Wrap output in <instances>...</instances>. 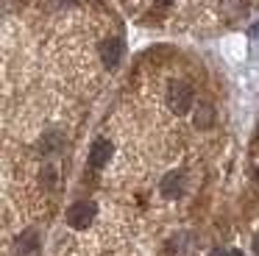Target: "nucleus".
<instances>
[{
    "instance_id": "obj_1",
    "label": "nucleus",
    "mask_w": 259,
    "mask_h": 256,
    "mask_svg": "<svg viewBox=\"0 0 259 256\" xmlns=\"http://www.w3.org/2000/svg\"><path fill=\"white\" fill-rule=\"evenodd\" d=\"M167 103H170V109H173L176 114H187L190 106H192V89L187 87V83H181V81H173L170 89H167Z\"/></svg>"
},
{
    "instance_id": "obj_2",
    "label": "nucleus",
    "mask_w": 259,
    "mask_h": 256,
    "mask_svg": "<svg viewBox=\"0 0 259 256\" xmlns=\"http://www.w3.org/2000/svg\"><path fill=\"white\" fill-rule=\"evenodd\" d=\"M95 215H98V206L92 200H78V203H73L67 209V223L73 228H87L95 220Z\"/></svg>"
},
{
    "instance_id": "obj_3",
    "label": "nucleus",
    "mask_w": 259,
    "mask_h": 256,
    "mask_svg": "<svg viewBox=\"0 0 259 256\" xmlns=\"http://www.w3.org/2000/svg\"><path fill=\"white\" fill-rule=\"evenodd\" d=\"M120 56H123V42L120 39H103L101 45V59L106 70H114L120 64Z\"/></svg>"
},
{
    "instance_id": "obj_4",
    "label": "nucleus",
    "mask_w": 259,
    "mask_h": 256,
    "mask_svg": "<svg viewBox=\"0 0 259 256\" xmlns=\"http://www.w3.org/2000/svg\"><path fill=\"white\" fill-rule=\"evenodd\" d=\"M220 14L229 22L242 20V17L248 14V0H223V3H220Z\"/></svg>"
},
{
    "instance_id": "obj_5",
    "label": "nucleus",
    "mask_w": 259,
    "mask_h": 256,
    "mask_svg": "<svg viewBox=\"0 0 259 256\" xmlns=\"http://www.w3.org/2000/svg\"><path fill=\"white\" fill-rule=\"evenodd\" d=\"M162 195L164 198H181L184 195V176L181 173H170L162 178Z\"/></svg>"
},
{
    "instance_id": "obj_6",
    "label": "nucleus",
    "mask_w": 259,
    "mask_h": 256,
    "mask_svg": "<svg viewBox=\"0 0 259 256\" xmlns=\"http://www.w3.org/2000/svg\"><path fill=\"white\" fill-rule=\"evenodd\" d=\"M112 159V142L109 139H98L90 150V164L92 167H103L106 161Z\"/></svg>"
},
{
    "instance_id": "obj_7",
    "label": "nucleus",
    "mask_w": 259,
    "mask_h": 256,
    "mask_svg": "<svg viewBox=\"0 0 259 256\" xmlns=\"http://www.w3.org/2000/svg\"><path fill=\"white\" fill-rule=\"evenodd\" d=\"M36 245H39V237H36V231H25L23 237L17 239V253L28 256V253H34V250H36Z\"/></svg>"
},
{
    "instance_id": "obj_8",
    "label": "nucleus",
    "mask_w": 259,
    "mask_h": 256,
    "mask_svg": "<svg viewBox=\"0 0 259 256\" xmlns=\"http://www.w3.org/2000/svg\"><path fill=\"white\" fill-rule=\"evenodd\" d=\"M209 120H212V109H209V106H201V109H198L195 122H198L201 128H206V125H209Z\"/></svg>"
},
{
    "instance_id": "obj_9",
    "label": "nucleus",
    "mask_w": 259,
    "mask_h": 256,
    "mask_svg": "<svg viewBox=\"0 0 259 256\" xmlns=\"http://www.w3.org/2000/svg\"><path fill=\"white\" fill-rule=\"evenodd\" d=\"M251 36H253V39H256V42H259V25H253V28H251Z\"/></svg>"
},
{
    "instance_id": "obj_10",
    "label": "nucleus",
    "mask_w": 259,
    "mask_h": 256,
    "mask_svg": "<svg viewBox=\"0 0 259 256\" xmlns=\"http://www.w3.org/2000/svg\"><path fill=\"white\" fill-rule=\"evenodd\" d=\"M253 250H256V256H259V234L253 237Z\"/></svg>"
},
{
    "instance_id": "obj_11",
    "label": "nucleus",
    "mask_w": 259,
    "mask_h": 256,
    "mask_svg": "<svg viewBox=\"0 0 259 256\" xmlns=\"http://www.w3.org/2000/svg\"><path fill=\"white\" fill-rule=\"evenodd\" d=\"M209 256H229V250H214V253H209Z\"/></svg>"
},
{
    "instance_id": "obj_12",
    "label": "nucleus",
    "mask_w": 259,
    "mask_h": 256,
    "mask_svg": "<svg viewBox=\"0 0 259 256\" xmlns=\"http://www.w3.org/2000/svg\"><path fill=\"white\" fill-rule=\"evenodd\" d=\"M229 256H242V253H240V250H229Z\"/></svg>"
},
{
    "instance_id": "obj_13",
    "label": "nucleus",
    "mask_w": 259,
    "mask_h": 256,
    "mask_svg": "<svg viewBox=\"0 0 259 256\" xmlns=\"http://www.w3.org/2000/svg\"><path fill=\"white\" fill-rule=\"evenodd\" d=\"M156 3H159V6H167V3H170V0H156Z\"/></svg>"
},
{
    "instance_id": "obj_14",
    "label": "nucleus",
    "mask_w": 259,
    "mask_h": 256,
    "mask_svg": "<svg viewBox=\"0 0 259 256\" xmlns=\"http://www.w3.org/2000/svg\"><path fill=\"white\" fill-rule=\"evenodd\" d=\"M256 181H259V170H256Z\"/></svg>"
}]
</instances>
